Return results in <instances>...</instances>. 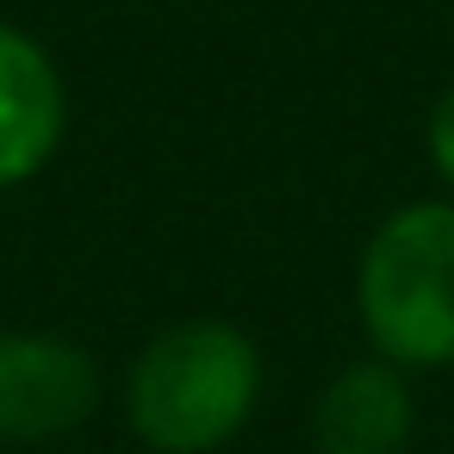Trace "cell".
I'll list each match as a JSON object with an SVG mask.
<instances>
[{
    "label": "cell",
    "mask_w": 454,
    "mask_h": 454,
    "mask_svg": "<svg viewBox=\"0 0 454 454\" xmlns=\"http://www.w3.org/2000/svg\"><path fill=\"white\" fill-rule=\"evenodd\" d=\"M262 398V348L224 317H181L156 330L125 380V423L150 454L224 448Z\"/></svg>",
    "instance_id": "6da1fadb"
},
{
    "label": "cell",
    "mask_w": 454,
    "mask_h": 454,
    "mask_svg": "<svg viewBox=\"0 0 454 454\" xmlns=\"http://www.w3.org/2000/svg\"><path fill=\"white\" fill-rule=\"evenodd\" d=\"M355 311L380 361H454V200H411L380 218L355 268Z\"/></svg>",
    "instance_id": "7a4b0ae2"
},
{
    "label": "cell",
    "mask_w": 454,
    "mask_h": 454,
    "mask_svg": "<svg viewBox=\"0 0 454 454\" xmlns=\"http://www.w3.org/2000/svg\"><path fill=\"white\" fill-rule=\"evenodd\" d=\"M100 404V367L75 336L0 330V442L32 448L82 429Z\"/></svg>",
    "instance_id": "3957f363"
},
{
    "label": "cell",
    "mask_w": 454,
    "mask_h": 454,
    "mask_svg": "<svg viewBox=\"0 0 454 454\" xmlns=\"http://www.w3.org/2000/svg\"><path fill=\"white\" fill-rule=\"evenodd\" d=\"M69 125V88L57 57L0 20V187H26L51 168Z\"/></svg>",
    "instance_id": "277c9868"
},
{
    "label": "cell",
    "mask_w": 454,
    "mask_h": 454,
    "mask_svg": "<svg viewBox=\"0 0 454 454\" xmlns=\"http://www.w3.org/2000/svg\"><path fill=\"white\" fill-rule=\"evenodd\" d=\"M411 429H417V398L404 386V367L392 361L342 367L311 411L317 454H404Z\"/></svg>",
    "instance_id": "5b68a950"
},
{
    "label": "cell",
    "mask_w": 454,
    "mask_h": 454,
    "mask_svg": "<svg viewBox=\"0 0 454 454\" xmlns=\"http://www.w3.org/2000/svg\"><path fill=\"white\" fill-rule=\"evenodd\" d=\"M423 144H429V168H435L442 187L454 193V82H448L442 100L429 106V131H423Z\"/></svg>",
    "instance_id": "8992f818"
}]
</instances>
